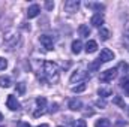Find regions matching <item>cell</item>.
Instances as JSON below:
<instances>
[{
  "label": "cell",
  "mask_w": 129,
  "mask_h": 127,
  "mask_svg": "<svg viewBox=\"0 0 129 127\" xmlns=\"http://www.w3.org/2000/svg\"><path fill=\"white\" fill-rule=\"evenodd\" d=\"M42 81L48 82H57L59 81V66L53 61H44V72L42 76H39Z\"/></svg>",
  "instance_id": "6da1fadb"
},
{
  "label": "cell",
  "mask_w": 129,
  "mask_h": 127,
  "mask_svg": "<svg viewBox=\"0 0 129 127\" xmlns=\"http://www.w3.org/2000/svg\"><path fill=\"white\" fill-rule=\"evenodd\" d=\"M35 102H36V105H38V106H36L38 109L33 112V117L38 118V117H41V115H44V114L47 112V99H45V97H36Z\"/></svg>",
  "instance_id": "7a4b0ae2"
},
{
  "label": "cell",
  "mask_w": 129,
  "mask_h": 127,
  "mask_svg": "<svg viewBox=\"0 0 129 127\" xmlns=\"http://www.w3.org/2000/svg\"><path fill=\"white\" fill-rule=\"evenodd\" d=\"M90 78V75L87 73V72H84V70H75L72 75H71V84H75V82H84L86 79H89Z\"/></svg>",
  "instance_id": "3957f363"
},
{
  "label": "cell",
  "mask_w": 129,
  "mask_h": 127,
  "mask_svg": "<svg viewBox=\"0 0 129 127\" xmlns=\"http://www.w3.org/2000/svg\"><path fill=\"white\" fill-rule=\"evenodd\" d=\"M116 76H117V67L107 69L105 72L101 73V81H104V82H111Z\"/></svg>",
  "instance_id": "277c9868"
},
{
  "label": "cell",
  "mask_w": 129,
  "mask_h": 127,
  "mask_svg": "<svg viewBox=\"0 0 129 127\" xmlns=\"http://www.w3.org/2000/svg\"><path fill=\"white\" fill-rule=\"evenodd\" d=\"M39 42H41V43L44 45V48L48 49V51H51L53 46H54V39H53V36H50V34H41V36H39Z\"/></svg>",
  "instance_id": "5b68a950"
},
{
  "label": "cell",
  "mask_w": 129,
  "mask_h": 127,
  "mask_svg": "<svg viewBox=\"0 0 129 127\" xmlns=\"http://www.w3.org/2000/svg\"><path fill=\"white\" fill-rule=\"evenodd\" d=\"M63 8H64L66 12L74 14V12L78 11V8H80V2H78V0H66L64 5H63Z\"/></svg>",
  "instance_id": "8992f818"
},
{
  "label": "cell",
  "mask_w": 129,
  "mask_h": 127,
  "mask_svg": "<svg viewBox=\"0 0 129 127\" xmlns=\"http://www.w3.org/2000/svg\"><path fill=\"white\" fill-rule=\"evenodd\" d=\"M99 60H101L102 63L111 61V60H114V52H113L111 49H108V48H104V49L101 51V54H99Z\"/></svg>",
  "instance_id": "52a82bcc"
},
{
  "label": "cell",
  "mask_w": 129,
  "mask_h": 127,
  "mask_svg": "<svg viewBox=\"0 0 129 127\" xmlns=\"http://www.w3.org/2000/svg\"><path fill=\"white\" fill-rule=\"evenodd\" d=\"M6 105H8V108H9L11 111H18V109H20V106H21V105H20V102H18V99H17L14 94L8 96Z\"/></svg>",
  "instance_id": "ba28073f"
},
{
  "label": "cell",
  "mask_w": 129,
  "mask_h": 127,
  "mask_svg": "<svg viewBox=\"0 0 129 127\" xmlns=\"http://www.w3.org/2000/svg\"><path fill=\"white\" fill-rule=\"evenodd\" d=\"M90 23H92V26H95V27H102V24H104V15L102 14H95L93 17H92V20H90Z\"/></svg>",
  "instance_id": "9c48e42d"
},
{
  "label": "cell",
  "mask_w": 129,
  "mask_h": 127,
  "mask_svg": "<svg viewBox=\"0 0 129 127\" xmlns=\"http://www.w3.org/2000/svg\"><path fill=\"white\" fill-rule=\"evenodd\" d=\"M68 106H69V109H72V111H81L83 103H81L80 99H71L69 103H68Z\"/></svg>",
  "instance_id": "30bf717a"
},
{
  "label": "cell",
  "mask_w": 129,
  "mask_h": 127,
  "mask_svg": "<svg viewBox=\"0 0 129 127\" xmlns=\"http://www.w3.org/2000/svg\"><path fill=\"white\" fill-rule=\"evenodd\" d=\"M39 12H41L39 5H32V6L27 9V17H29V18H35V17L39 15Z\"/></svg>",
  "instance_id": "8fae6325"
},
{
  "label": "cell",
  "mask_w": 129,
  "mask_h": 127,
  "mask_svg": "<svg viewBox=\"0 0 129 127\" xmlns=\"http://www.w3.org/2000/svg\"><path fill=\"white\" fill-rule=\"evenodd\" d=\"M84 49H86V52H87V54H93V52H96V49H98L96 40H89V42L86 43Z\"/></svg>",
  "instance_id": "7c38bea8"
},
{
  "label": "cell",
  "mask_w": 129,
  "mask_h": 127,
  "mask_svg": "<svg viewBox=\"0 0 129 127\" xmlns=\"http://www.w3.org/2000/svg\"><path fill=\"white\" fill-rule=\"evenodd\" d=\"M71 49H72V52H74V54H80V52H81V49H83V43H81V40H74V42H72Z\"/></svg>",
  "instance_id": "4fadbf2b"
},
{
  "label": "cell",
  "mask_w": 129,
  "mask_h": 127,
  "mask_svg": "<svg viewBox=\"0 0 129 127\" xmlns=\"http://www.w3.org/2000/svg\"><path fill=\"white\" fill-rule=\"evenodd\" d=\"M11 84H12V81H11V76H8V75H2V76H0V85H2L3 88H8V87H11Z\"/></svg>",
  "instance_id": "5bb4252c"
},
{
  "label": "cell",
  "mask_w": 129,
  "mask_h": 127,
  "mask_svg": "<svg viewBox=\"0 0 129 127\" xmlns=\"http://www.w3.org/2000/svg\"><path fill=\"white\" fill-rule=\"evenodd\" d=\"M78 32H80V36H81V37H89V36H90V29H89L86 24H81V26L78 27Z\"/></svg>",
  "instance_id": "9a60e30c"
},
{
  "label": "cell",
  "mask_w": 129,
  "mask_h": 127,
  "mask_svg": "<svg viewBox=\"0 0 129 127\" xmlns=\"http://www.w3.org/2000/svg\"><path fill=\"white\" fill-rule=\"evenodd\" d=\"M120 87L125 90V93L129 96V78L128 76H123L122 79H120Z\"/></svg>",
  "instance_id": "2e32d148"
},
{
  "label": "cell",
  "mask_w": 129,
  "mask_h": 127,
  "mask_svg": "<svg viewBox=\"0 0 129 127\" xmlns=\"http://www.w3.org/2000/svg\"><path fill=\"white\" fill-rule=\"evenodd\" d=\"M95 127H111V123L107 118H101V120H98L95 123Z\"/></svg>",
  "instance_id": "e0dca14e"
},
{
  "label": "cell",
  "mask_w": 129,
  "mask_h": 127,
  "mask_svg": "<svg viewBox=\"0 0 129 127\" xmlns=\"http://www.w3.org/2000/svg\"><path fill=\"white\" fill-rule=\"evenodd\" d=\"M99 37H101L102 40H108V37H110V30L101 27V29H99Z\"/></svg>",
  "instance_id": "ac0fdd59"
},
{
  "label": "cell",
  "mask_w": 129,
  "mask_h": 127,
  "mask_svg": "<svg viewBox=\"0 0 129 127\" xmlns=\"http://www.w3.org/2000/svg\"><path fill=\"white\" fill-rule=\"evenodd\" d=\"M98 94L105 99V97H108V96L113 94V91H111V88H99V90H98Z\"/></svg>",
  "instance_id": "d6986e66"
},
{
  "label": "cell",
  "mask_w": 129,
  "mask_h": 127,
  "mask_svg": "<svg viewBox=\"0 0 129 127\" xmlns=\"http://www.w3.org/2000/svg\"><path fill=\"white\" fill-rule=\"evenodd\" d=\"M87 8H92V9H96V11H102L104 9V5L102 3H86Z\"/></svg>",
  "instance_id": "ffe728a7"
},
{
  "label": "cell",
  "mask_w": 129,
  "mask_h": 127,
  "mask_svg": "<svg viewBox=\"0 0 129 127\" xmlns=\"http://www.w3.org/2000/svg\"><path fill=\"white\" fill-rule=\"evenodd\" d=\"M101 64H102V61H101V60L98 58L96 61H93V63L89 64V69H90V70H98V69L101 67Z\"/></svg>",
  "instance_id": "44dd1931"
},
{
  "label": "cell",
  "mask_w": 129,
  "mask_h": 127,
  "mask_svg": "<svg viewBox=\"0 0 129 127\" xmlns=\"http://www.w3.org/2000/svg\"><path fill=\"white\" fill-rule=\"evenodd\" d=\"M17 91H18L20 94H24V93H26V84H24V82H18V84H17Z\"/></svg>",
  "instance_id": "7402d4cb"
},
{
  "label": "cell",
  "mask_w": 129,
  "mask_h": 127,
  "mask_svg": "<svg viewBox=\"0 0 129 127\" xmlns=\"http://www.w3.org/2000/svg\"><path fill=\"white\" fill-rule=\"evenodd\" d=\"M113 102H114V103H116V105H119V106H120V108H123V109H125V108H126V106H125V102H123V100H122V97H120V96H116V97H114V100H113Z\"/></svg>",
  "instance_id": "603a6c76"
},
{
  "label": "cell",
  "mask_w": 129,
  "mask_h": 127,
  "mask_svg": "<svg viewBox=\"0 0 129 127\" xmlns=\"http://www.w3.org/2000/svg\"><path fill=\"white\" fill-rule=\"evenodd\" d=\"M84 90H86V84H84V82L72 88V91H74V93H81V91H84Z\"/></svg>",
  "instance_id": "cb8c5ba5"
},
{
  "label": "cell",
  "mask_w": 129,
  "mask_h": 127,
  "mask_svg": "<svg viewBox=\"0 0 129 127\" xmlns=\"http://www.w3.org/2000/svg\"><path fill=\"white\" fill-rule=\"evenodd\" d=\"M74 127H87V123H86V120H77L74 123Z\"/></svg>",
  "instance_id": "d4e9b609"
},
{
  "label": "cell",
  "mask_w": 129,
  "mask_h": 127,
  "mask_svg": "<svg viewBox=\"0 0 129 127\" xmlns=\"http://www.w3.org/2000/svg\"><path fill=\"white\" fill-rule=\"evenodd\" d=\"M6 66H8V61H6L3 57H0V70H5Z\"/></svg>",
  "instance_id": "484cf974"
},
{
  "label": "cell",
  "mask_w": 129,
  "mask_h": 127,
  "mask_svg": "<svg viewBox=\"0 0 129 127\" xmlns=\"http://www.w3.org/2000/svg\"><path fill=\"white\" fill-rule=\"evenodd\" d=\"M96 105L99 106V108H101V109H104V108L107 106V102H105V100L102 99V100H98V102H96Z\"/></svg>",
  "instance_id": "4316f807"
},
{
  "label": "cell",
  "mask_w": 129,
  "mask_h": 127,
  "mask_svg": "<svg viewBox=\"0 0 129 127\" xmlns=\"http://www.w3.org/2000/svg\"><path fill=\"white\" fill-rule=\"evenodd\" d=\"M125 45H126V48L129 49V30L125 33Z\"/></svg>",
  "instance_id": "83f0119b"
},
{
  "label": "cell",
  "mask_w": 129,
  "mask_h": 127,
  "mask_svg": "<svg viewBox=\"0 0 129 127\" xmlns=\"http://www.w3.org/2000/svg\"><path fill=\"white\" fill-rule=\"evenodd\" d=\"M17 127H32L29 123H26V121H20L18 124H17Z\"/></svg>",
  "instance_id": "f1b7e54d"
},
{
  "label": "cell",
  "mask_w": 129,
  "mask_h": 127,
  "mask_svg": "<svg viewBox=\"0 0 129 127\" xmlns=\"http://www.w3.org/2000/svg\"><path fill=\"white\" fill-rule=\"evenodd\" d=\"M45 8H47V9H53V8H54V3H53V2H47V3H45Z\"/></svg>",
  "instance_id": "f546056e"
},
{
  "label": "cell",
  "mask_w": 129,
  "mask_h": 127,
  "mask_svg": "<svg viewBox=\"0 0 129 127\" xmlns=\"http://www.w3.org/2000/svg\"><path fill=\"white\" fill-rule=\"evenodd\" d=\"M57 108H59V105H57V103L51 105V109H50V112H56V111H57Z\"/></svg>",
  "instance_id": "4dcf8cb0"
},
{
  "label": "cell",
  "mask_w": 129,
  "mask_h": 127,
  "mask_svg": "<svg viewBox=\"0 0 129 127\" xmlns=\"http://www.w3.org/2000/svg\"><path fill=\"white\" fill-rule=\"evenodd\" d=\"M36 127H48V124H41V126H36Z\"/></svg>",
  "instance_id": "1f68e13d"
},
{
  "label": "cell",
  "mask_w": 129,
  "mask_h": 127,
  "mask_svg": "<svg viewBox=\"0 0 129 127\" xmlns=\"http://www.w3.org/2000/svg\"><path fill=\"white\" fill-rule=\"evenodd\" d=\"M2 120H3V115H2V112H0V121H2Z\"/></svg>",
  "instance_id": "d6a6232c"
},
{
  "label": "cell",
  "mask_w": 129,
  "mask_h": 127,
  "mask_svg": "<svg viewBox=\"0 0 129 127\" xmlns=\"http://www.w3.org/2000/svg\"><path fill=\"white\" fill-rule=\"evenodd\" d=\"M0 127H5V126H0Z\"/></svg>",
  "instance_id": "836d02e7"
},
{
  "label": "cell",
  "mask_w": 129,
  "mask_h": 127,
  "mask_svg": "<svg viewBox=\"0 0 129 127\" xmlns=\"http://www.w3.org/2000/svg\"><path fill=\"white\" fill-rule=\"evenodd\" d=\"M59 127H63V126H59Z\"/></svg>",
  "instance_id": "e575fe53"
}]
</instances>
